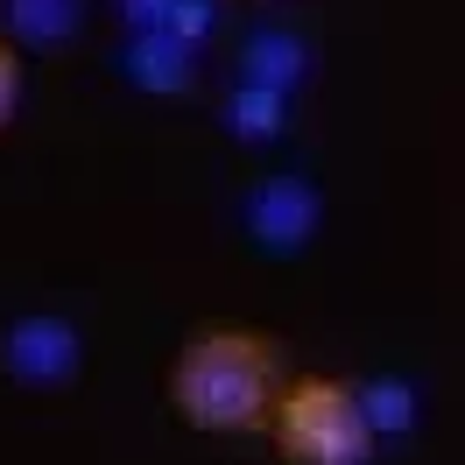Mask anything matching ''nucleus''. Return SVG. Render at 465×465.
I'll use <instances>...</instances> for the list:
<instances>
[{"mask_svg":"<svg viewBox=\"0 0 465 465\" xmlns=\"http://www.w3.org/2000/svg\"><path fill=\"white\" fill-rule=\"evenodd\" d=\"M170 402L191 430L212 437H247L275 423L282 402V360L268 331L247 324H204L170 367Z\"/></svg>","mask_w":465,"mask_h":465,"instance_id":"f257e3e1","label":"nucleus"},{"mask_svg":"<svg viewBox=\"0 0 465 465\" xmlns=\"http://www.w3.org/2000/svg\"><path fill=\"white\" fill-rule=\"evenodd\" d=\"M275 451L290 465H374V430L352 402V381H331V374H303V381H282V402H275Z\"/></svg>","mask_w":465,"mask_h":465,"instance_id":"f03ea898","label":"nucleus"},{"mask_svg":"<svg viewBox=\"0 0 465 465\" xmlns=\"http://www.w3.org/2000/svg\"><path fill=\"white\" fill-rule=\"evenodd\" d=\"M240 226H247V240H254L262 254L296 262V254L318 240V226H324V198H318V183L296 176V170L254 176L247 198H240Z\"/></svg>","mask_w":465,"mask_h":465,"instance_id":"7ed1b4c3","label":"nucleus"},{"mask_svg":"<svg viewBox=\"0 0 465 465\" xmlns=\"http://www.w3.org/2000/svg\"><path fill=\"white\" fill-rule=\"evenodd\" d=\"M0 374L57 395V388H71L85 374V331L71 318H57V311H29V318L0 324Z\"/></svg>","mask_w":465,"mask_h":465,"instance_id":"20e7f679","label":"nucleus"},{"mask_svg":"<svg viewBox=\"0 0 465 465\" xmlns=\"http://www.w3.org/2000/svg\"><path fill=\"white\" fill-rule=\"evenodd\" d=\"M114 71L134 92H148V99H176V92L198 85V50H191L176 29H142V35H127V43H120Z\"/></svg>","mask_w":465,"mask_h":465,"instance_id":"39448f33","label":"nucleus"},{"mask_svg":"<svg viewBox=\"0 0 465 465\" xmlns=\"http://www.w3.org/2000/svg\"><path fill=\"white\" fill-rule=\"evenodd\" d=\"M240 85H268V92H303V78H311V43L296 29H282V22H262V29L240 35Z\"/></svg>","mask_w":465,"mask_h":465,"instance_id":"423d86ee","label":"nucleus"},{"mask_svg":"<svg viewBox=\"0 0 465 465\" xmlns=\"http://www.w3.org/2000/svg\"><path fill=\"white\" fill-rule=\"evenodd\" d=\"M0 22L22 50H71L85 35V0H0Z\"/></svg>","mask_w":465,"mask_h":465,"instance_id":"0eeeda50","label":"nucleus"},{"mask_svg":"<svg viewBox=\"0 0 465 465\" xmlns=\"http://www.w3.org/2000/svg\"><path fill=\"white\" fill-rule=\"evenodd\" d=\"M352 402H360V416H367L374 444H402V437L423 423V395H416V381H402V374L352 381Z\"/></svg>","mask_w":465,"mask_h":465,"instance_id":"6e6552de","label":"nucleus"},{"mask_svg":"<svg viewBox=\"0 0 465 465\" xmlns=\"http://www.w3.org/2000/svg\"><path fill=\"white\" fill-rule=\"evenodd\" d=\"M219 127H226L232 142H282V127H290V99L268 85H232L226 106H219Z\"/></svg>","mask_w":465,"mask_h":465,"instance_id":"1a4fd4ad","label":"nucleus"},{"mask_svg":"<svg viewBox=\"0 0 465 465\" xmlns=\"http://www.w3.org/2000/svg\"><path fill=\"white\" fill-rule=\"evenodd\" d=\"M219 22H226V7L219 0H170V29L191 43V50H204L212 35H219Z\"/></svg>","mask_w":465,"mask_h":465,"instance_id":"9d476101","label":"nucleus"},{"mask_svg":"<svg viewBox=\"0 0 465 465\" xmlns=\"http://www.w3.org/2000/svg\"><path fill=\"white\" fill-rule=\"evenodd\" d=\"M114 15L127 22V35H142V29H170V0H114Z\"/></svg>","mask_w":465,"mask_h":465,"instance_id":"9b49d317","label":"nucleus"},{"mask_svg":"<svg viewBox=\"0 0 465 465\" xmlns=\"http://www.w3.org/2000/svg\"><path fill=\"white\" fill-rule=\"evenodd\" d=\"M15 106H22V64H15V50L0 43V127L15 120Z\"/></svg>","mask_w":465,"mask_h":465,"instance_id":"f8f14e48","label":"nucleus"}]
</instances>
